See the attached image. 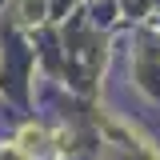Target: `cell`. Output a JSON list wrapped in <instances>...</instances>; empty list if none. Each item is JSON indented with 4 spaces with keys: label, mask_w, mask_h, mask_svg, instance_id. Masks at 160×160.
Returning <instances> with one entry per match:
<instances>
[{
    "label": "cell",
    "mask_w": 160,
    "mask_h": 160,
    "mask_svg": "<svg viewBox=\"0 0 160 160\" xmlns=\"http://www.w3.org/2000/svg\"><path fill=\"white\" fill-rule=\"evenodd\" d=\"M40 140H44L40 128H32V124H28V128H20V152H28V156H32V152L40 148Z\"/></svg>",
    "instance_id": "1"
}]
</instances>
